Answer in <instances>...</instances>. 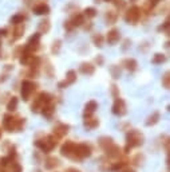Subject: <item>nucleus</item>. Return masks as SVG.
Returning a JSON list of instances; mask_svg holds the SVG:
<instances>
[{
  "label": "nucleus",
  "mask_w": 170,
  "mask_h": 172,
  "mask_svg": "<svg viewBox=\"0 0 170 172\" xmlns=\"http://www.w3.org/2000/svg\"><path fill=\"white\" fill-rule=\"evenodd\" d=\"M26 124V119L15 117L12 114H6L3 117V126L7 132H20L23 130Z\"/></svg>",
  "instance_id": "f257e3e1"
},
{
  "label": "nucleus",
  "mask_w": 170,
  "mask_h": 172,
  "mask_svg": "<svg viewBox=\"0 0 170 172\" xmlns=\"http://www.w3.org/2000/svg\"><path fill=\"white\" fill-rule=\"evenodd\" d=\"M144 134L137 129L129 130L126 134V148H125V153H129V151H131L133 148L139 147L144 144Z\"/></svg>",
  "instance_id": "f03ea898"
},
{
  "label": "nucleus",
  "mask_w": 170,
  "mask_h": 172,
  "mask_svg": "<svg viewBox=\"0 0 170 172\" xmlns=\"http://www.w3.org/2000/svg\"><path fill=\"white\" fill-rule=\"evenodd\" d=\"M58 137H55L54 134H50V136H46L43 140H35V147L39 148L42 152L44 153H50L54 148L58 145Z\"/></svg>",
  "instance_id": "7ed1b4c3"
},
{
  "label": "nucleus",
  "mask_w": 170,
  "mask_h": 172,
  "mask_svg": "<svg viewBox=\"0 0 170 172\" xmlns=\"http://www.w3.org/2000/svg\"><path fill=\"white\" fill-rule=\"evenodd\" d=\"M91 147L86 143H80V144H75L74 147V152H73V156L71 159L73 160H82V159H86V157L91 156Z\"/></svg>",
  "instance_id": "20e7f679"
},
{
  "label": "nucleus",
  "mask_w": 170,
  "mask_h": 172,
  "mask_svg": "<svg viewBox=\"0 0 170 172\" xmlns=\"http://www.w3.org/2000/svg\"><path fill=\"white\" fill-rule=\"evenodd\" d=\"M50 102H52V96L46 93V92H42V93H39L36 96V98L34 99V104H32V106H31V110H32L34 113H38V112H40V109H42L44 105H47V104H50Z\"/></svg>",
  "instance_id": "39448f33"
},
{
  "label": "nucleus",
  "mask_w": 170,
  "mask_h": 172,
  "mask_svg": "<svg viewBox=\"0 0 170 172\" xmlns=\"http://www.w3.org/2000/svg\"><path fill=\"white\" fill-rule=\"evenodd\" d=\"M141 16H142V10L137 6H133L125 13V20H126V23H129V24H137L138 22H139Z\"/></svg>",
  "instance_id": "423d86ee"
},
{
  "label": "nucleus",
  "mask_w": 170,
  "mask_h": 172,
  "mask_svg": "<svg viewBox=\"0 0 170 172\" xmlns=\"http://www.w3.org/2000/svg\"><path fill=\"white\" fill-rule=\"evenodd\" d=\"M36 89H38V85L35 82L30 79H24L23 83H21V97H23L24 101H30L31 96L35 93Z\"/></svg>",
  "instance_id": "0eeeda50"
},
{
  "label": "nucleus",
  "mask_w": 170,
  "mask_h": 172,
  "mask_svg": "<svg viewBox=\"0 0 170 172\" xmlns=\"http://www.w3.org/2000/svg\"><path fill=\"white\" fill-rule=\"evenodd\" d=\"M126 112H127V106H126L125 99H122L120 97H117L113 105V113L115 116H125Z\"/></svg>",
  "instance_id": "6e6552de"
},
{
  "label": "nucleus",
  "mask_w": 170,
  "mask_h": 172,
  "mask_svg": "<svg viewBox=\"0 0 170 172\" xmlns=\"http://www.w3.org/2000/svg\"><path fill=\"white\" fill-rule=\"evenodd\" d=\"M40 38H42V34L40 33H36L34 35H31L28 42H27V44L24 46V48H27L28 51L31 53H35L36 50L39 48V44H40Z\"/></svg>",
  "instance_id": "1a4fd4ad"
},
{
  "label": "nucleus",
  "mask_w": 170,
  "mask_h": 172,
  "mask_svg": "<svg viewBox=\"0 0 170 172\" xmlns=\"http://www.w3.org/2000/svg\"><path fill=\"white\" fill-rule=\"evenodd\" d=\"M75 81H77V71H75V70H68V71H67V74H66V78L58 83V88H59V89H66L67 86L73 85Z\"/></svg>",
  "instance_id": "9d476101"
},
{
  "label": "nucleus",
  "mask_w": 170,
  "mask_h": 172,
  "mask_svg": "<svg viewBox=\"0 0 170 172\" xmlns=\"http://www.w3.org/2000/svg\"><path fill=\"white\" fill-rule=\"evenodd\" d=\"M106 40H107V43H109V44H111V46L117 44L119 40H120V33H119V30H118V28H111L109 33H107Z\"/></svg>",
  "instance_id": "9b49d317"
},
{
  "label": "nucleus",
  "mask_w": 170,
  "mask_h": 172,
  "mask_svg": "<svg viewBox=\"0 0 170 172\" xmlns=\"http://www.w3.org/2000/svg\"><path fill=\"white\" fill-rule=\"evenodd\" d=\"M68 133V125H66V124H58L55 128H54V136L58 139H63L64 136Z\"/></svg>",
  "instance_id": "f8f14e48"
},
{
  "label": "nucleus",
  "mask_w": 170,
  "mask_h": 172,
  "mask_svg": "<svg viewBox=\"0 0 170 172\" xmlns=\"http://www.w3.org/2000/svg\"><path fill=\"white\" fill-rule=\"evenodd\" d=\"M74 147H75V143L74 141H66L63 145L60 148V153L66 157H70L73 156V152H74Z\"/></svg>",
  "instance_id": "ddd939ff"
},
{
  "label": "nucleus",
  "mask_w": 170,
  "mask_h": 172,
  "mask_svg": "<svg viewBox=\"0 0 170 172\" xmlns=\"http://www.w3.org/2000/svg\"><path fill=\"white\" fill-rule=\"evenodd\" d=\"M122 66H123L127 71H130V73H134V71L138 69V62L134 59V58H126V59H123Z\"/></svg>",
  "instance_id": "4468645a"
},
{
  "label": "nucleus",
  "mask_w": 170,
  "mask_h": 172,
  "mask_svg": "<svg viewBox=\"0 0 170 172\" xmlns=\"http://www.w3.org/2000/svg\"><path fill=\"white\" fill-rule=\"evenodd\" d=\"M98 109V104H97V101H88L87 104H86V106H84V110H83V116L84 117H90V116H92L94 113H95V110Z\"/></svg>",
  "instance_id": "2eb2a0df"
},
{
  "label": "nucleus",
  "mask_w": 170,
  "mask_h": 172,
  "mask_svg": "<svg viewBox=\"0 0 170 172\" xmlns=\"http://www.w3.org/2000/svg\"><path fill=\"white\" fill-rule=\"evenodd\" d=\"M79 71L84 75H92L94 73H95V66L90 62H83L79 67Z\"/></svg>",
  "instance_id": "dca6fc26"
},
{
  "label": "nucleus",
  "mask_w": 170,
  "mask_h": 172,
  "mask_svg": "<svg viewBox=\"0 0 170 172\" xmlns=\"http://www.w3.org/2000/svg\"><path fill=\"white\" fill-rule=\"evenodd\" d=\"M105 151H106V153H107V155H109L110 157H114V159H115V157H119L120 153H122V149H120L118 145H115L114 143L111 144V145L107 147Z\"/></svg>",
  "instance_id": "f3484780"
},
{
  "label": "nucleus",
  "mask_w": 170,
  "mask_h": 172,
  "mask_svg": "<svg viewBox=\"0 0 170 172\" xmlns=\"http://www.w3.org/2000/svg\"><path fill=\"white\" fill-rule=\"evenodd\" d=\"M32 11L35 15H48V13H50V7H48L46 3H40L32 8Z\"/></svg>",
  "instance_id": "a211bd4d"
},
{
  "label": "nucleus",
  "mask_w": 170,
  "mask_h": 172,
  "mask_svg": "<svg viewBox=\"0 0 170 172\" xmlns=\"http://www.w3.org/2000/svg\"><path fill=\"white\" fill-rule=\"evenodd\" d=\"M84 126H86L87 129H90V130H92V129H95V128H98V125H99V120L98 119H95V117H84Z\"/></svg>",
  "instance_id": "6ab92c4d"
},
{
  "label": "nucleus",
  "mask_w": 170,
  "mask_h": 172,
  "mask_svg": "<svg viewBox=\"0 0 170 172\" xmlns=\"http://www.w3.org/2000/svg\"><path fill=\"white\" fill-rule=\"evenodd\" d=\"M40 113H42V114L46 117V119H51L52 114L55 113V106L52 105V102H50V104L44 105L42 109H40Z\"/></svg>",
  "instance_id": "aec40b11"
},
{
  "label": "nucleus",
  "mask_w": 170,
  "mask_h": 172,
  "mask_svg": "<svg viewBox=\"0 0 170 172\" xmlns=\"http://www.w3.org/2000/svg\"><path fill=\"white\" fill-rule=\"evenodd\" d=\"M70 22H71V24L74 26V28L75 27H79V26H83L84 24V15L83 13H77V15L73 16V19H70Z\"/></svg>",
  "instance_id": "412c9836"
},
{
  "label": "nucleus",
  "mask_w": 170,
  "mask_h": 172,
  "mask_svg": "<svg viewBox=\"0 0 170 172\" xmlns=\"http://www.w3.org/2000/svg\"><path fill=\"white\" fill-rule=\"evenodd\" d=\"M59 165V160L56 157H48V159L44 161V168L46 169H54Z\"/></svg>",
  "instance_id": "4be33fe9"
},
{
  "label": "nucleus",
  "mask_w": 170,
  "mask_h": 172,
  "mask_svg": "<svg viewBox=\"0 0 170 172\" xmlns=\"http://www.w3.org/2000/svg\"><path fill=\"white\" fill-rule=\"evenodd\" d=\"M159 119H161V114H159V112H154L153 114H151L149 119L146 120V126H153V125H155L159 121Z\"/></svg>",
  "instance_id": "5701e85b"
},
{
  "label": "nucleus",
  "mask_w": 170,
  "mask_h": 172,
  "mask_svg": "<svg viewBox=\"0 0 170 172\" xmlns=\"http://www.w3.org/2000/svg\"><path fill=\"white\" fill-rule=\"evenodd\" d=\"M23 33H24V26H23V23L21 24H16V27L13 28V31H12V39L13 40H16V39H19V38H21V35H23Z\"/></svg>",
  "instance_id": "b1692460"
},
{
  "label": "nucleus",
  "mask_w": 170,
  "mask_h": 172,
  "mask_svg": "<svg viewBox=\"0 0 170 172\" xmlns=\"http://www.w3.org/2000/svg\"><path fill=\"white\" fill-rule=\"evenodd\" d=\"M50 28H51V23L48 19H44L39 23V33L40 34H47L48 31H50Z\"/></svg>",
  "instance_id": "393cba45"
},
{
  "label": "nucleus",
  "mask_w": 170,
  "mask_h": 172,
  "mask_svg": "<svg viewBox=\"0 0 170 172\" xmlns=\"http://www.w3.org/2000/svg\"><path fill=\"white\" fill-rule=\"evenodd\" d=\"M118 19V13L115 12V11H107L106 13V22H107V24H114L115 22H117Z\"/></svg>",
  "instance_id": "a878e982"
},
{
  "label": "nucleus",
  "mask_w": 170,
  "mask_h": 172,
  "mask_svg": "<svg viewBox=\"0 0 170 172\" xmlns=\"http://www.w3.org/2000/svg\"><path fill=\"white\" fill-rule=\"evenodd\" d=\"M165 61H166V55H165V54H161V53L154 54L153 59H151V62H153L154 65H161V63H163Z\"/></svg>",
  "instance_id": "bb28decb"
},
{
  "label": "nucleus",
  "mask_w": 170,
  "mask_h": 172,
  "mask_svg": "<svg viewBox=\"0 0 170 172\" xmlns=\"http://www.w3.org/2000/svg\"><path fill=\"white\" fill-rule=\"evenodd\" d=\"M92 43L95 44L97 47H102V46H103V43H105L103 35H102V34H95L92 37Z\"/></svg>",
  "instance_id": "cd10ccee"
},
{
  "label": "nucleus",
  "mask_w": 170,
  "mask_h": 172,
  "mask_svg": "<svg viewBox=\"0 0 170 172\" xmlns=\"http://www.w3.org/2000/svg\"><path fill=\"white\" fill-rule=\"evenodd\" d=\"M98 144H99V147L102 149H106L109 145L113 144V139H111V137H101L99 141H98Z\"/></svg>",
  "instance_id": "c85d7f7f"
},
{
  "label": "nucleus",
  "mask_w": 170,
  "mask_h": 172,
  "mask_svg": "<svg viewBox=\"0 0 170 172\" xmlns=\"http://www.w3.org/2000/svg\"><path fill=\"white\" fill-rule=\"evenodd\" d=\"M24 22V16L21 15V13H16V15H13L11 19H10V23L16 26V24H21Z\"/></svg>",
  "instance_id": "c756f323"
},
{
  "label": "nucleus",
  "mask_w": 170,
  "mask_h": 172,
  "mask_svg": "<svg viewBox=\"0 0 170 172\" xmlns=\"http://www.w3.org/2000/svg\"><path fill=\"white\" fill-rule=\"evenodd\" d=\"M17 97H12L10 101H8V104H7V109H8V112H15L16 110V108H17Z\"/></svg>",
  "instance_id": "7c9ffc66"
},
{
  "label": "nucleus",
  "mask_w": 170,
  "mask_h": 172,
  "mask_svg": "<svg viewBox=\"0 0 170 172\" xmlns=\"http://www.w3.org/2000/svg\"><path fill=\"white\" fill-rule=\"evenodd\" d=\"M126 164H127V161H117L110 167V169L114 171V172H119L120 169H123L125 167H126Z\"/></svg>",
  "instance_id": "2f4dec72"
},
{
  "label": "nucleus",
  "mask_w": 170,
  "mask_h": 172,
  "mask_svg": "<svg viewBox=\"0 0 170 172\" xmlns=\"http://www.w3.org/2000/svg\"><path fill=\"white\" fill-rule=\"evenodd\" d=\"M83 15L86 18H88V19H92V18L97 16V10L94 7H87L86 10L83 11Z\"/></svg>",
  "instance_id": "473e14b6"
},
{
  "label": "nucleus",
  "mask_w": 170,
  "mask_h": 172,
  "mask_svg": "<svg viewBox=\"0 0 170 172\" xmlns=\"http://www.w3.org/2000/svg\"><path fill=\"white\" fill-rule=\"evenodd\" d=\"M110 73H111V77H113L114 79H118L120 77V67L117 65H113L110 67Z\"/></svg>",
  "instance_id": "72a5a7b5"
},
{
  "label": "nucleus",
  "mask_w": 170,
  "mask_h": 172,
  "mask_svg": "<svg viewBox=\"0 0 170 172\" xmlns=\"http://www.w3.org/2000/svg\"><path fill=\"white\" fill-rule=\"evenodd\" d=\"M60 47H62V40L60 39H56L55 42L52 43V48H51V51L54 55H58V54L60 53Z\"/></svg>",
  "instance_id": "f704fd0d"
},
{
  "label": "nucleus",
  "mask_w": 170,
  "mask_h": 172,
  "mask_svg": "<svg viewBox=\"0 0 170 172\" xmlns=\"http://www.w3.org/2000/svg\"><path fill=\"white\" fill-rule=\"evenodd\" d=\"M162 86L165 89L170 88V74H169V71H166V73L163 74V77H162Z\"/></svg>",
  "instance_id": "c9c22d12"
},
{
  "label": "nucleus",
  "mask_w": 170,
  "mask_h": 172,
  "mask_svg": "<svg viewBox=\"0 0 170 172\" xmlns=\"http://www.w3.org/2000/svg\"><path fill=\"white\" fill-rule=\"evenodd\" d=\"M158 2L159 0H147V2L145 3V10H147V11L153 10V8L158 4Z\"/></svg>",
  "instance_id": "e433bc0d"
},
{
  "label": "nucleus",
  "mask_w": 170,
  "mask_h": 172,
  "mask_svg": "<svg viewBox=\"0 0 170 172\" xmlns=\"http://www.w3.org/2000/svg\"><path fill=\"white\" fill-rule=\"evenodd\" d=\"M10 165H11V171L12 172H23V168H21V165L19 164V163H16V161H11L10 163Z\"/></svg>",
  "instance_id": "4c0bfd02"
},
{
  "label": "nucleus",
  "mask_w": 170,
  "mask_h": 172,
  "mask_svg": "<svg viewBox=\"0 0 170 172\" xmlns=\"http://www.w3.org/2000/svg\"><path fill=\"white\" fill-rule=\"evenodd\" d=\"M169 26H170L169 19H166V20H165V23H163L162 26H159V27H158V31H159V33L162 31V33H165V34H169Z\"/></svg>",
  "instance_id": "58836bf2"
},
{
  "label": "nucleus",
  "mask_w": 170,
  "mask_h": 172,
  "mask_svg": "<svg viewBox=\"0 0 170 172\" xmlns=\"http://www.w3.org/2000/svg\"><path fill=\"white\" fill-rule=\"evenodd\" d=\"M111 3H113L114 6L118 8V10H122V8H125V6H126L125 0H111Z\"/></svg>",
  "instance_id": "ea45409f"
},
{
  "label": "nucleus",
  "mask_w": 170,
  "mask_h": 172,
  "mask_svg": "<svg viewBox=\"0 0 170 172\" xmlns=\"http://www.w3.org/2000/svg\"><path fill=\"white\" fill-rule=\"evenodd\" d=\"M144 160H145L144 155H141V153H138V155H137V156L133 159V163H134V164H135V165H141V164H142V161H144Z\"/></svg>",
  "instance_id": "a19ab883"
},
{
  "label": "nucleus",
  "mask_w": 170,
  "mask_h": 172,
  "mask_svg": "<svg viewBox=\"0 0 170 172\" xmlns=\"http://www.w3.org/2000/svg\"><path fill=\"white\" fill-rule=\"evenodd\" d=\"M111 93H113V96L117 98L119 97V92H118V88H117V85H113L111 86Z\"/></svg>",
  "instance_id": "79ce46f5"
},
{
  "label": "nucleus",
  "mask_w": 170,
  "mask_h": 172,
  "mask_svg": "<svg viewBox=\"0 0 170 172\" xmlns=\"http://www.w3.org/2000/svg\"><path fill=\"white\" fill-rule=\"evenodd\" d=\"M64 28H66L67 31H73V30H74V26L71 24V22H70V20H67V22H66V24H64Z\"/></svg>",
  "instance_id": "37998d69"
},
{
  "label": "nucleus",
  "mask_w": 170,
  "mask_h": 172,
  "mask_svg": "<svg viewBox=\"0 0 170 172\" xmlns=\"http://www.w3.org/2000/svg\"><path fill=\"white\" fill-rule=\"evenodd\" d=\"M95 62L98 63V66L103 65V57H102V55H98V57L95 58Z\"/></svg>",
  "instance_id": "c03bdc74"
},
{
  "label": "nucleus",
  "mask_w": 170,
  "mask_h": 172,
  "mask_svg": "<svg viewBox=\"0 0 170 172\" xmlns=\"http://www.w3.org/2000/svg\"><path fill=\"white\" fill-rule=\"evenodd\" d=\"M129 46H130V40H129V39H126V40H125V46H123L122 48H123V50H126Z\"/></svg>",
  "instance_id": "a18cd8bd"
},
{
  "label": "nucleus",
  "mask_w": 170,
  "mask_h": 172,
  "mask_svg": "<svg viewBox=\"0 0 170 172\" xmlns=\"http://www.w3.org/2000/svg\"><path fill=\"white\" fill-rule=\"evenodd\" d=\"M119 172H135V171L131 169V168H126V167H125V168H123V169H120Z\"/></svg>",
  "instance_id": "49530a36"
},
{
  "label": "nucleus",
  "mask_w": 170,
  "mask_h": 172,
  "mask_svg": "<svg viewBox=\"0 0 170 172\" xmlns=\"http://www.w3.org/2000/svg\"><path fill=\"white\" fill-rule=\"evenodd\" d=\"M66 172H80V171L77 168H68V169H66Z\"/></svg>",
  "instance_id": "de8ad7c7"
},
{
  "label": "nucleus",
  "mask_w": 170,
  "mask_h": 172,
  "mask_svg": "<svg viewBox=\"0 0 170 172\" xmlns=\"http://www.w3.org/2000/svg\"><path fill=\"white\" fill-rule=\"evenodd\" d=\"M130 2H131V3H135V2H138V0H130Z\"/></svg>",
  "instance_id": "09e8293b"
},
{
  "label": "nucleus",
  "mask_w": 170,
  "mask_h": 172,
  "mask_svg": "<svg viewBox=\"0 0 170 172\" xmlns=\"http://www.w3.org/2000/svg\"><path fill=\"white\" fill-rule=\"evenodd\" d=\"M0 38H2V30H0Z\"/></svg>",
  "instance_id": "8fccbe9b"
},
{
  "label": "nucleus",
  "mask_w": 170,
  "mask_h": 172,
  "mask_svg": "<svg viewBox=\"0 0 170 172\" xmlns=\"http://www.w3.org/2000/svg\"><path fill=\"white\" fill-rule=\"evenodd\" d=\"M103 2H111V0H103Z\"/></svg>",
  "instance_id": "3c124183"
},
{
  "label": "nucleus",
  "mask_w": 170,
  "mask_h": 172,
  "mask_svg": "<svg viewBox=\"0 0 170 172\" xmlns=\"http://www.w3.org/2000/svg\"><path fill=\"white\" fill-rule=\"evenodd\" d=\"M0 137H2V132H0Z\"/></svg>",
  "instance_id": "603ef678"
},
{
  "label": "nucleus",
  "mask_w": 170,
  "mask_h": 172,
  "mask_svg": "<svg viewBox=\"0 0 170 172\" xmlns=\"http://www.w3.org/2000/svg\"><path fill=\"white\" fill-rule=\"evenodd\" d=\"M3 172H4V171H3Z\"/></svg>",
  "instance_id": "864d4df0"
}]
</instances>
